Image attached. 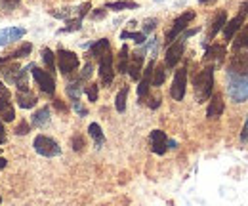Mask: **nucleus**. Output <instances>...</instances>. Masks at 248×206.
I'll return each instance as SVG.
<instances>
[{"label": "nucleus", "instance_id": "nucleus-1", "mask_svg": "<svg viewBox=\"0 0 248 206\" xmlns=\"http://www.w3.org/2000/svg\"><path fill=\"white\" fill-rule=\"evenodd\" d=\"M227 95L231 101L241 103L248 99V54H241L231 59L227 67Z\"/></svg>", "mask_w": 248, "mask_h": 206}, {"label": "nucleus", "instance_id": "nucleus-2", "mask_svg": "<svg viewBox=\"0 0 248 206\" xmlns=\"http://www.w3.org/2000/svg\"><path fill=\"white\" fill-rule=\"evenodd\" d=\"M195 97L197 103H206L212 95L214 90V65L212 67H204L199 75H195Z\"/></svg>", "mask_w": 248, "mask_h": 206}, {"label": "nucleus", "instance_id": "nucleus-3", "mask_svg": "<svg viewBox=\"0 0 248 206\" xmlns=\"http://www.w3.org/2000/svg\"><path fill=\"white\" fill-rule=\"evenodd\" d=\"M195 32H199V29H191V31H186L184 34H180L172 44H170V48L166 50V56H164V67H168V69H174L176 65H178V61L182 59L184 56V50H186V38L189 36H193Z\"/></svg>", "mask_w": 248, "mask_h": 206}, {"label": "nucleus", "instance_id": "nucleus-4", "mask_svg": "<svg viewBox=\"0 0 248 206\" xmlns=\"http://www.w3.org/2000/svg\"><path fill=\"white\" fill-rule=\"evenodd\" d=\"M32 147H34V151H36L38 155H42V157H48V158L62 155V147H60V143H58L54 138H50V136H44V134H38V136L34 138V142H32Z\"/></svg>", "mask_w": 248, "mask_h": 206}, {"label": "nucleus", "instance_id": "nucleus-5", "mask_svg": "<svg viewBox=\"0 0 248 206\" xmlns=\"http://www.w3.org/2000/svg\"><path fill=\"white\" fill-rule=\"evenodd\" d=\"M56 65H58V69H60L62 75H71V73H75L78 69L80 61H78V56L75 52H69V50L60 48L58 54H56Z\"/></svg>", "mask_w": 248, "mask_h": 206}, {"label": "nucleus", "instance_id": "nucleus-6", "mask_svg": "<svg viewBox=\"0 0 248 206\" xmlns=\"http://www.w3.org/2000/svg\"><path fill=\"white\" fill-rule=\"evenodd\" d=\"M31 75L34 79V82L38 84V88L42 90L44 94H48V95L56 94V79H54V75H50L48 71H44V69H40L36 65H31Z\"/></svg>", "mask_w": 248, "mask_h": 206}, {"label": "nucleus", "instance_id": "nucleus-7", "mask_svg": "<svg viewBox=\"0 0 248 206\" xmlns=\"http://www.w3.org/2000/svg\"><path fill=\"white\" fill-rule=\"evenodd\" d=\"M10 99H12L10 90L0 80V120L2 122H12L16 118V109Z\"/></svg>", "mask_w": 248, "mask_h": 206}, {"label": "nucleus", "instance_id": "nucleus-8", "mask_svg": "<svg viewBox=\"0 0 248 206\" xmlns=\"http://www.w3.org/2000/svg\"><path fill=\"white\" fill-rule=\"evenodd\" d=\"M195 16H197V14H195L193 10H191V12H186V14H182V16L172 23V29L166 32V44H172V42H174V40L187 29V25H191V21L195 19Z\"/></svg>", "mask_w": 248, "mask_h": 206}, {"label": "nucleus", "instance_id": "nucleus-9", "mask_svg": "<svg viewBox=\"0 0 248 206\" xmlns=\"http://www.w3.org/2000/svg\"><path fill=\"white\" fill-rule=\"evenodd\" d=\"M247 16H248V2H245V4L241 6L239 16H235L231 21L225 23V27H223V38H225V40H233V36H235V34L241 31V27H243Z\"/></svg>", "mask_w": 248, "mask_h": 206}, {"label": "nucleus", "instance_id": "nucleus-10", "mask_svg": "<svg viewBox=\"0 0 248 206\" xmlns=\"http://www.w3.org/2000/svg\"><path fill=\"white\" fill-rule=\"evenodd\" d=\"M186 90H187V67H182L174 75V80H172V86H170V95L176 101H182L186 97Z\"/></svg>", "mask_w": 248, "mask_h": 206}, {"label": "nucleus", "instance_id": "nucleus-11", "mask_svg": "<svg viewBox=\"0 0 248 206\" xmlns=\"http://www.w3.org/2000/svg\"><path fill=\"white\" fill-rule=\"evenodd\" d=\"M153 69H155V59H151L145 67V71L141 73V79H140V86H138V97L140 101L147 99L149 95V90H151V82H153Z\"/></svg>", "mask_w": 248, "mask_h": 206}, {"label": "nucleus", "instance_id": "nucleus-12", "mask_svg": "<svg viewBox=\"0 0 248 206\" xmlns=\"http://www.w3.org/2000/svg\"><path fill=\"white\" fill-rule=\"evenodd\" d=\"M99 79L103 86H111L113 79H115V69H113V56L111 52H107L103 58L99 59Z\"/></svg>", "mask_w": 248, "mask_h": 206}, {"label": "nucleus", "instance_id": "nucleus-13", "mask_svg": "<svg viewBox=\"0 0 248 206\" xmlns=\"http://www.w3.org/2000/svg\"><path fill=\"white\" fill-rule=\"evenodd\" d=\"M27 34V29L23 27H6V29H0V46H8L16 40H21L23 36Z\"/></svg>", "mask_w": 248, "mask_h": 206}, {"label": "nucleus", "instance_id": "nucleus-14", "mask_svg": "<svg viewBox=\"0 0 248 206\" xmlns=\"http://www.w3.org/2000/svg\"><path fill=\"white\" fill-rule=\"evenodd\" d=\"M223 109H225V101H223V95L221 94H212L210 99H208V109H206V117L208 118H219L223 115Z\"/></svg>", "mask_w": 248, "mask_h": 206}, {"label": "nucleus", "instance_id": "nucleus-15", "mask_svg": "<svg viewBox=\"0 0 248 206\" xmlns=\"http://www.w3.org/2000/svg\"><path fill=\"white\" fill-rule=\"evenodd\" d=\"M149 142H151V151L155 155H164L166 149H168V138L162 130H153L151 136H149Z\"/></svg>", "mask_w": 248, "mask_h": 206}, {"label": "nucleus", "instance_id": "nucleus-16", "mask_svg": "<svg viewBox=\"0 0 248 206\" xmlns=\"http://www.w3.org/2000/svg\"><path fill=\"white\" fill-rule=\"evenodd\" d=\"M126 73L130 75L132 80H140V79H141V73H143V54H141V52H138V54H134V56L130 58L128 71H126Z\"/></svg>", "mask_w": 248, "mask_h": 206}, {"label": "nucleus", "instance_id": "nucleus-17", "mask_svg": "<svg viewBox=\"0 0 248 206\" xmlns=\"http://www.w3.org/2000/svg\"><path fill=\"white\" fill-rule=\"evenodd\" d=\"M225 23H227V14H225V12H219L216 16V19L212 21V25H210V31H208V34H206V42L214 40V36L225 27Z\"/></svg>", "mask_w": 248, "mask_h": 206}, {"label": "nucleus", "instance_id": "nucleus-18", "mask_svg": "<svg viewBox=\"0 0 248 206\" xmlns=\"http://www.w3.org/2000/svg\"><path fill=\"white\" fill-rule=\"evenodd\" d=\"M31 124L34 128H44L50 124V107H40L31 118Z\"/></svg>", "mask_w": 248, "mask_h": 206}, {"label": "nucleus", "instance_id": "nucleus-19", "mask_svg": "<svg viewBox=\"0 0 248 206\" xmlns=\"http://www.w3.org/2000/svg\"><path fill=\"white\" fill-rule=\"evenodd\" d=\"M31 52H32V44L25 42V44H21L17 50H14L10 56H6V58H0V63H8V61H14V59L27 58V56H31Z\"/></svg>", "mask_w": 248, "mask_h": 206}, {"label": "nucleus", "instance_id": "nucleus-20", "mask_svg": "<svg viewBox=\"0 0 248 206\" xmlns=\"http://www.w3.org/2000/svg\"><path fill=\"white\" fill-rule=\"evenodd\" d=\"M29 69H31V65L25 69H19L16 79H14V84L17 86L19 92H29Z\"/></svg>", "mask_w": 248, "mask_h": 206}, {"label": "nucleus", "instance_id": "nucleus-21", "mask_svg": "<svg viewBox=\"0 0 248 206\" xmlns=\"http://www.w3.org/2000/svg\"><path fill=\"white\" fill-rule=\"evenodd\" d=\"M16 99H17V105L21 107V109H32L34 105H36V95L31 94V92H17V95H16Z\"/></svg>", "mask_w": 248, "mask_h": 206}, {"label": "nucleus", "instance_id": "nucleus-22", "mask_svg": "<svg viewBox=\"0 0 248 206\" xmlns=\"http://www.w3.org/2000/svg\"><path fill=\"white\" fill-rule=\"evenodd\" d=\"M107 52H109V40L107 38H101L90 46V56L95 59H101Z\"/></svg>", "mask_w": 248, "mask_h": 206}, {"label": "nucleus", "instance_id": "nucleus-23", "mask_svg": "<svg viewBox=\"0 0 248 206\" xmlns=\"http://www.w3.org/2000/svg\"><path fill=\"white\" fill-rule=\"evenodd\" d=\"M105 8L115 10V12H123V10H136V8H140V4L134 0H119V2H107Z\"/></svg>", "mask_w": 248, "mask_h": 206}, {"label": "nucleus", "instance_id": "nucleus-24", "mask_svg": "<svg viewBox=\"0 0 248 206\" xmlns=\"http://www.w3.org/2000/svg\"><path fill=\"white\" fill-rule=\"evenodd\" d=\"M128 54H130V50L124 44L123 48H121V52H119V58H117V73H121V75H124L128 71V63H130V56Z\"/></svg>", "mask_w": 248, "mask_h": 206}, {"label": "nucleus", "instance_id": "nucleus-25", "mask_svg": "<svg viewBox=\"0 0 248 206\" xmlns=\"http://www.w3.org/2000/svg\"><path fill=\"white\" fill-rule=\"evenodd\" d=\"M88 134H90V138H92L93 142H95V147H101V145L105 143V136H103V130H101V126H99L97 122H92V124L88 126Z\"/></svg>", "mask_w": 248, "mask_h": 206}, {"label": "nucleus", "instance_id": "nucleus-26", "mask_svg": "<svg viewBox=\"0 0 248 206\" xmlns=\"http://www.w3.org/2000/svg\"><path fill=\"white\" fill-rule=\"evenodd\" d=\"M233 38H235V42H233V50H235V52H239V50L247 48L248 46V25H245V27L239 31Z\"/></svg>", "mask_w": 248, "mask_h": 206}, {"label": "nucleus", "instance_id": "nucleus-27", "mask_svg": "<svg viewBox=\"0 0 248 206\" xmlns=\"http://www.w3.org/2000/svg\"><path fill=\"white\" fill-rule=\"evenodd\" d=\"M223 56H225V46H221V44H212L204 52V59H217V61H221Z\"/></svg>", "mask_w": 248, "mask_h": 206}, {"label": "nucleus", "instance_id": "nucleus-28", "mask_svg": "<svg viewBox=\"0 0 248 206\" xmlns=\"http://www.w3.org/2000/svg\"><path fill=\"white\" fill-rule=\"evenodd\" d=\"M42 61H44V65H46V69H48V73L52 75L54 71H56V54L50 50V48H42Z\"/></svg>", "mask_w": 248, "mask_h": 206}, {"label": "nucleus", "instance_id": "nucleus-29", "mask_svg": "<svg viewBox=\"0 0 248 206\" xmlns=\"http://www.w3.org/2000/svg\"><path fill=\"white\" fill-rule=\"evenodd\" d=\"M82 92H84L82 80H75V82H69V84H67V95L71 97V101H77Z\"/></svg>", "mask_w": 248, "mask_h": 206}, {"label": "nucleus", "instance_id": "nucleus-30", "mask_svg": "<svg viewBox=\"0 0 248 206\" xmlns=\"http://www.w3.org/2000/svg\"><path fill=\"white\" fill-rule=\"evenodd\" d=\"M164 79H166V67L164 65H158L155 69H153V82H151V86H156V88H160L162 84H164Z\"/></svg>", "mask_w": 248, "mask_h": 206}, {"label": "nucleus", "instance_id": "nucleus-31", "mask_svg": "<svg viewBox=\"0 0 248 206\" xmlns=\"http://www.w3.org/2000/svg\"><path fill=\"white\" fill-rule=\"evenodd\" d=\"M126 97H128V86H124V88L117 94V97H115V109H117L119 113H124V111H126Z\"/></svg>", "mask_w": 248, "mask_h": 206}, {"label": "nucleus", "instance_id": "nucleus-32", "mask_svg": "<svg viewBox=\"0 0 248 206\" xmlns=\"http://www.w3.org/2000/svg\"><path fill=\"white\" fill-rule=\"evenodd\" d=\"M121 38H132L136 40V44H143L145 42V34L143 32H130V31H124L121 34Z\"/></svg>", "mask_w": 248, "mask_h": 206}, {"label": "nucleus", "instance_id": "nucleus-33", "mask_svg": "<svg viewBox=\"0 0 248 206\" xmlns=\"http://www.w3.org/2000/svg\"><path fill=\"white\" fill-rule=\"evenodd\" d=\"M71 143H73V149L78 153V151H82V149L86 147V142H84V136H80V134H77V136H73V140H71Z\"/></svg>", "mask_w": 248, "mask_h": 206}, {"label": "nucleus", "instance_id": "nucleus-34", "mask_svg": "<svg viewBox=\"0 0 248 206\" xmlns=\"http://www.w3.org/2000/svg\"><path fill=\"white\" fill-rule=\"evenodd\" d=\"M80 21L82 19H73V21H67V27H63L62 29V32H71V31H78L80 29Z\"/></svg>", "mask_w": 248, "mask_h": 206}, {"label": "nucleus", "instance_id": "nucleus-35", "mask_svg": "<svg viewBox=\"0 0 248 206\" xmlns=\"http://www.w3.org/2000/svg\"><path fill=\"white\" fill-rule=\"evenodd\" d=\"M97 88H99L97 84H90L88 88H84L86 95H88V99H90L92 103H93V101H97Z\"/></svg>", "mask_w": 248, "mask_h": 206}, {"label": "nucleus", "instance_id": "nucleus-36", "mask_svg": "<svg viewBox=\"0 0 248 206\" xmlns=\"http://www.w3.org/2000/svg\"><path fill=\"white\" fill-rule=\"evenodd\" d=\"M29 128H31L29 122L21 120V122L17 124V128H16V134H17V136H27V134H29Z\"/></svg>", "mask_w": 248, "mask_h": 206}, {"label": "nucleus", "instance_id": "nucleus-37", "mask_svg": "<svg viewBox=\"0 0 248 206\" xmlns=\"http://www.w3.org/2000/svg\"><path fill=\"white\" fill-rule=\"evenodd\" d=\"M92 73H93L92 63H86L84 69H82V73H80V80H88V79L92 77Z\"/></svg>", "mask_w": 248, "mask_h": 206}, {"label": "nucleus", "instance_id": "nucleus-38", "mask_svg": "<svg viewBox=\"0 0 248 206\" xmlns=\"http://www.w3.org/2000/svg\"><path fill=\"white\" fill-rule=\"evenodd\" d=\"M71 105H73V109H75V111H77L80 117H86V115H88V111H86V109L80 105V99H77V101H71Z\"/></svg>", "mask_w": 248, "mask_h": 206}, {"label": "nucleus", "instance_id": "nucleus-39", "mask_svg": "<svg viewBox=\"0 0 248 206\" xmlns=\"http://www.w3.org/2000/svg\"><path fill=\"white\" fill-rule=\"evenodd\" d=\"M19 2H21V0H2V6L10 12V10H16V8L19 6Z\"/></svg>", "mask_w": 248, "mask_h": 206}, {"label": "nucleus", "instance_id": "nucleus-40", "mask_svg": "<svg viewBox=\"0 0 248 206\" xmlns=\"http://www.w3.org/2000/svg\"><path fill=\"white\" fill-rule=\"evenodd\" d=\"M155 27H156V19H147V21L143 23V34L147 36V32H151Z\"/></svg>", "mask_w": 248, "mask_h": 206}, {"label": "nucleus", "instance_id": "nucleus-41", "mask_svg": "<svg viewBox=\"0 0 248 206\" xmlns=\"http://www.w3.org/2000/svg\"><path fill=\"white\" fill-rule=\"evenodd\" d=\"M8 142V136H6V130H4V122L0 120V145H4Z\"/></svg>", "mask_w": 248, "mask_h": 206}, {"label": "nucleus", "instance_id": "nucleus-42", "mask_svg": "<svg viewBox=\"0 0 248 206\" xmlns=\"http://www.w3.org/2000/svg\"><path fill=\"white\" fill-rule=\"evenodd\" d=\"M54 107H56L58 111H62V113H65V111H67V107L62 103V99H54Z\"/></svg>", "mask_w": 248, "mask_h": 206}, {"label": "nucleus", "instance_id": "nucleus-43", "mask_svg": "<svg viewBox=\"0 0 248 206\" xmlns=\"http://www.w3.org/2000/svg\"><path fill=\"white\" fill-rule=\"evenodd\" d=\"M103 16H105V8H101V10H95V12L92 14L93 19H101Z\"/></svg>", "mask_w": 248, "mask_h": 206}, {"label": "nucleus", "instance_id": "nucleus-44", "mask_svg": "<svg viewBox=\"0 0 248 206\" xmlns=\"http://www.w3.org/2000/svg\"><path fill=\"white\" fill-rule=\"evenodd\" d=\"M241 140H243V142H248V118H247V122H245V128H243V134H241Z\"/></svg>", "mask_w": 248, "mask_h": 206}, {"label": "nucleus", "instance_id": "nucleus-45", "mask_svg": "<svg viewBox=\"0 0 248 206\" xmlns=\"http://www.w3.org/2000/svg\"><path fill=\"white\" fill-rule=\"evenodd\" d=\"M149 105H151V109H156L160 105V97H153V103H149Z\"/></svg>", "mask_w": 248, "mask_h": 206}, {"label": "nucleus", "instance_id": "nucleus-46", "mask_svg": "<svg viewBox=\"0 0 248 206\" xmlns=\"http://www.w3.org/2000/svg\"><path fill=\"white\" fill-rule=\"evenodd\" d=\"M6 166H8V160H6L4 157H0V170H4Z\"/></svg>", "mask_w": 248, "mask_h": 206}, {"label": "nucleus", "instance_id": "nucleus-47", "mask_svg": "<svg viewBox=\"0 0 248 206\" xmlns=\"http://www.w3.org/2000/svg\"><path fill=\"white\" fill-rule=\"evenodd\" d=\"M212 2H216V0H199V4H212Z\"/></svg>", "mask_w": 248, "mask_h": 206}, {"label": "nucleus", "instance_id": "nucleus-48", "mask_svg": "<svg viewBox=\"0 0 248 206\" xmlns=\"http://www.w3.org/2000/svg\"><path fill=\"white\" fill-rule=\"evenodd\" d=\"M0 203H2V197H0Z\"/></svg>", "mask_w": 248, "mask_h": 206}, {"label": "nucleus", "instance_id": "nucleus-49", "mask_svg": "<svg viewBox=\"0 0 248 206\" xmlns=\"http://www.w3.org/2000/svg\"><path fill=\"white\" fill-rule=\"evenodd\" d=\"M156 2H160V0H156Z\"/></svg>", "mask_w": 248, "mask_h": 206}]
</instances>
